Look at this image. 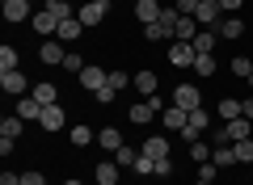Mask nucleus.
I'll use <instances>...</instances> for the list:
<instances>
[{
  "mask_svg": "<svg viewBox=\"0 0 253 185\" xmlns=\"http://www.w3.org/2000/svg\"><path fill=\"white\" fill-rule=\"evenodd\" d=\"M245 34V21L241 17H224L219 21V38H241Z\"/></svg>",
  "mask_w": 253,
  "mask_h": 185,
  "instance_id": "27",
  "label": "nucleus"
},
{
  "mask_svg": "<svg viewBox=\"0 0 253 185\" xmlns=\"http://www.w3.org/2000/svg\"><path fill=\"white\" fill-rule=\"evenodd\" d=\"M135 4H139V0H135Z\"/></svg>",
  "mask_w": 253,
  "mask_h": 185,
  "instance_id": "55",
  "label": "nucleus"
},
{
  "mask_svg": "<svg viewBox=\"0 0 253 185\" xmlns=\"http://www.w3.org/2000/svg\"><path fill=\"white\" fill-rule=\"evenodd\" d=\"M232 151H236V160H241V164H253V139H236Z\"/></svg>",
  "mask_w": 253,
  "mask_h": 185,
  "instance_id": "33",
  "label": "nucleus"
},
{
  "mask_svg": "<svg viewBox=\"0 0 253 185\" xmlns=\"http://www.w3.org/2000/svg\"><path fill=\"white\" fill-rule=\"evenodd\" d=\"M114 185H123V181H114Z\"/></svg>",
  "mask_w": 253,
  "mask_h": 185,
  "instance_id": "54",
  "label": "nucleus"
},
{
  "mask_svg": "<svg viewBox=\"0 0 253 185\" xmlns=\"http://www.w3.org/2000/svg\"><path fill=\"white\" fill-rule=\"evenodd\" d=\"M194 34H199V21L181 13V17H177V26H173V38H177V42H194Z\"/></svg>",
  "mask_w": 253,
  "mask_h": 185,
  "instance_id": "15",
  "label": "nucleus"
},
{
  "mask_svg": "<svg viewBox=\"0 0 253 185\" xmlns=\"http://www.w3.org/2000/svg\"><path fill=\"white\" fill-rule=\"evenodd\" d=\"M106 84H110V88H114V93H118V88H126V84H131V76L114 68V72H110V76H106Z\"/></svg>",
  "mask_w": 253,
  "mask_h": 185,
  "instance_id": "39",
  "label": "nucleus"
},
{
  "mask_svg": "<svg viewBox=\"0 0 253 185\" xmlns=\"http://www.w3.org/2000/svg\"><path fill=\"white\" fill-rule=\"evenodd\" d=\"M194 185H211V181H194Z\"/></svg>",
  "mask_w": 253,
  "mask_h": 185,
  "instance_id": "52",
  "label": "nucleus"
},
{
  "mask_svg": "<svg viewBox=\"0 0 253 185\" xmlns=\"http://www.w3.org/2000/svg\"><path fill=\"white\" fill-rule=\"evenodd\" d=\"M139 151H144L148 160H169V139H165V135H148Z\"/></svg>",
  "mask_w": 253,
  "mask_h": 185,
  "instance_id": "8",
  "label": "nucleus"
},
{
  "mask_svg": "<svg viewBox=\"0 0 253 185\" xmlns=\"http://www.w3.org/2000/svg\"><path fill=\"white\" fill-rule=\"evenodd\" d=\"M135 17L144 21V26H152V21H161V4H156V0H139V4H135Z\"/></svg>",
  "mask_w": 253,
  "mask_h": 185,
  "instance_id": "18",
  "label": "nucleus"
},
{
  "mask_svg": "<svg viewBox=\"0 0 253 185\" xmlns=\"http://www.w3.org/2000/svg\"><path fill=\"white\" fill-rule=\"evenodd\" d=\"M194 9H199V0H177V13H186V17H194Z\"/></svg>",
  "mask_w": 253,
  "mask_h": 185,
  "instance_id": "44",
  "label": "nucleus"
},
{
  "mask_svg": "<svg viewBox=\"0 0 253 185\" xmlns=\"http://www.w3.org/2000/svg\"><path fill=\"white\" fill-rule=\"evenodd\" d=\"M106 13H110V0H89L76 17H81V26H101V21H106Z\"/></svg>",
  "mask_w": 253,
  "mask_h": 185,
  "instance_id": "2",
  "label": "nucleus"
},
{
  "mask_svg": "<svg viewBox=\"0 0 253 185\" xmlns=\"http://www.w3.org/2000/svg\"><path fill=\"white\" fill-rule=\"evenodd\" d=\"M21 185H46L42 173H21Z\"/></svg>",
  "mask_w": 253,
  "mask_h": 185,
  "instance_id": "43",
  "label": "nucleus"
},
{
  "mask_svg": "<svg viewBox=\"0 0 253 185\" xmlns=\"http://www.w3.org/2000/svg\"><path fill=\"white\" fill-rule=\"evenodd\" d=\"M224 135H228V143H236V139H253V122L249 118H232V122H224Z\"/></svg>",
  "mask_w": 253,
  "mask_h": 185,
  "instance_id": "10",
  "label": "nucleus"
},
{
  "mask_svg": "<svg viewBox=\"0 0 253 185\" xmlns=\"http://www.w3.org/2000/svg\"><path fill=\"white\" fill-rule=\"evenodd\" d=\"M215 160H207V164H199V181H211V185H215Z\"/></svg>",
  "mask_w": 253,
  "mask_h": 185,
  "instance_id": "41",
  "label": "nucleus"
},
{
  "mask_svg": "<svg viewBox=\"0 0 253 185\" xmlns=\"http://www.w3.org/2000/svg\"><path fill=\"white\" fill-rule=\"evenodd\" d=\"M21 126H26V118H4V122H0V139H17Z\"/></svg>",
  "mask_w": 253,
  "mask_h": 185,
  "instance_id": "32",
  "label": "nucleus"
},
{
  "mask_svg": "<svg viewBox=\"0 0 253 185\" xmlns=\"http://www.w3.org/2000/svg\"><path fill=\"white\" fill-rule=\"evenodd\" d=\"M38 126H42V131H59V126H68V114L59 110V101H55V106H42V118H38Z\"/></svg>",
  "mask_w": 253,
  "mask_h": 185,
  "instance_id": "6",
  "label": "nucleus"
},
{
  "mask_svg": "<svg viewBox=\"0 0 253 185\" xmlns=\"http://www.w3.org/2000/svg\"><path fill=\"white\" fill-rule=\"evenodd\" d=\"M241 114H245V101H236V97L219 101V118H224V122H232V118H241Z\"/></svg>",
  "mask_w": 253,
  "mask_h": 185,
  "instance_id": "22",
  "label": "nucleus"
},
{
  "mask_svg": "<svg viewBox=\"0 0 253 185\" xmlns=\"http://www.w3.org/2000/svg\"><path fill=\"white\" fill-rule=\"evenodd\" d=\"M199 4H219V0H199Z\"/></svg>",
  "mask_w": 253,
  "mask_h": 185,
  "instance_id": "49",
  "label": "nucleus"
},
{
  "mask_svg": "<svg viewBox=\"0 0 253 185\" xmlns=\"http://www.w3.org/2000/svg\"><path fill=\"white\" fill-rule=\"evenodd\" d=\"M135 160H139V151H135V148H126V143L114 151V164H135Z\"/></svg>",
  "mask_w": 253,
  "mask_h": 185,
  "instance_id": "38",
  "label": "nucleus"
},
{
  "mask_svg": "<svg viewBox=\"0 0 253 185\" xmlns=\"http://www.w3.org/2000/svg\"><path fill=\"white\" fill-rule=\"evenodd\" d=\"M17 63H21V55H17V46H0V72H17Z\"/></svg>",
  "mask_w": 253,
  "mask_h": 185,
  "instance_id": "24",
  "label": "nucleus"
},
{
  "mask_svg": "<svg viewBox=\"0 0 253 185\" xmlns=\"http://www.w3.org/2000/svg\"><path fill=\"white\" fill-rule=\"evenodd\" d=\"M186 122H190V114H186L181 106H169V110L161 114V126H165V131H177V135H181V126H186Z\"/></svg>",
  "mask_w": 253,
  "mask_h": 185,
  "instance_id": "14",
  "label": "nucleus"
},
{
  "mask_svg": "<svg viewBox=\"0 0 253 185\" xmlns=\"http://www.w3.org/2000/svg\"><path fill=\"white\" fill-rule=\"evenodd\" d=\"M0 88H4V93H13V97H26L30 80L21 76V72H0Z\"/></svg>",
  "mask_w": 253,
  "mask_h": 185,
  "instance_id": "9",
  "label": "nucleus"
},
{
  "mask_svg": "<svg viewBox=\"0 0 253 185\" xmlns=\"http://www.w3.org/2000/svg\"><path fill=\"white\" fill-rule=\"evenodd\" d=\"M245 118L253 122V97H245Z\"/></svg>",
  "mask_w": 253,
  "mask_h": 185,
  "instance_id": "48",
  "label": "nucleus"
},
{
  "mask_svg": "<svg viewBox=\"0 0 253 185\" xmlns=\"http://www.w3.org/2000/svg\"><path fill=\"white\" fill-rule=\"evenodd\" d=\"M17 118H26V122H38V118H42V101H34L26 93V97L17 101Z\"/></svg>",
  "mask_w": 253,
  "mask_h": 185,
  "instance_id": "17",
  "label": "nucleus"
},
{
  "mask_svg": "<svg viewBox=\"0 0 253 185\" xmlns=\"http://www.w3.org/2000/svg\"><path fill=\"white\" fill-rule=\"evenodd\" d=\"M118 168H123V164L101 160V164H97V185H114V181H118Z\"/></svg>",
  "mask_w": 253,
  "mask_h": 185,
  "instance_id": "23",
  "label": "nucleus"
},
{
  "mask_svg": "<svg viewBox=\"0 0 253 185\" xmlns=\"http://www.w3.org/2000/svg\"><path fill=\"white\" fill-rule=\"evenodd\" d=\"M194 59H199L194 42H173L169 46V63H173V68H194Z\"/></svg>",
  "mask_w": 253,
  "mask_h": 185,
  "instance_id": "3",
  "label": "nucleus"
},
{
  "mask_svg": "<svg viewBox=\"0 0 253 185\" xmlns=\"http://www.w3.org/2000/svg\"><path fill=\"white\" fill-rule=\"evenodd\" d=\"M0 185H21V177L17 173H4V177H0Z\"/></svg>",
  "mask_w": 253,
  "mask_h": 185,
  "instance_id": "47",
  "label": "nucleus"
},
{
  "mask_svg": "<svg viewBox=\"0 0 253 185\" xmlns=\"http://www.w3.org/2000/svg\"><path fill=\"white\" fill-rule=\"evenodd\" d=\"M194 72H199L203 80H211L215 76V59H211V55H199V59H194Z\"/></svg>",
  "mask_w": 253,
  "mask_h": 185,
  "instance_id": "34",
  "label": "nucleus"
},
{
  "mask_svg": "<svg viewBox=\"0 0 253 185\" xmlns=\"http://www.w3.org/2000/svg\"><path fill=\"white\" fill-rule=\"evenodd\" d=\"M131 168H135L139 177H148V173H156V160H148L144 151H139V160H135V164H131Z\"/></svg>",
  "mask_w": 253,
  "mask_h": 185,
  "instance_id": "40",
  "label": "nucleus"
},
{
  "mask_svg": "<svg viewBox=\"0 0 253 185\" xmlns=\"http://www.w3.org/2000/svg\"><path fill=\"white\" fill-rule=\"evenodd\" d=\"M93 97H97V101H101V106H110V101H114V88H110V84H101V88H97V93H93Z\"/></svg>",
  "mask_w": 253,
  "mask_h": 185,
  "instance_id": "42",
  "label": "nucleus"
},
{
  "mask_svg": "<svg viewBox=\"0 0 253 185\" xmlns=\"http://www.w3.org/2000/svg\"><path fill=\"white\" fill-rule=\"evenodd\" d=\"M241 4H245V0H219V9H224V13H236Z\"/></svg>",
  "mask_w": 253,
  "mask_h": 185,
  "instance_id": "46",
  "label": "nucleus"
},
{
  "mask_svg": "<svg viewBox=\"0 0 253 185\" xmlns=\"http://www.w3.org/2000/svg\"><path fill=\"white\" fill-rule=\"evenodd\" d=\"M30 4H46V0H30Z\"/></svg>",
  "mask_w": 253,
  "mask_h": 185,
  "instance_id": "50",
  "label": "nucleus"
},
{
  "mask_svg": "<svg viewBox=\"0 0 253 185\" xmlns=\"http://www.w3.org/2000/svg\"><path fill=\"white\" fill-rule=\"evenodd\" d=\"M38 59H42L46 68H55V63L63 68V59H68V51H63V42H59V38H42V46H38Z\"/></svg>",
  "mask_w": 253,
  "mask_h": 185,
  "instance_id": "1",
  "label": "nucleus"
},
{
  "mask_svg": "<svg viewBox=\"0 0 253 185\" xmlns=\"http://www.w3.org/2000/svg\"><path fill=\"white\" fill-rule=\"evenodd\" d=\"M194 51H199V55L215 51V30H199V34H194Z\"/></svg>",
  "mask_w": 253,
  "mask_h": 185,
  "instance_id": "25",
  "label": "nucleus"
},
{
  "mask_svg": "<svg viewBox=\"0 0 253 185\" xmlns=\"http://www.w3.org/2000/svg\"><path fill=\"white\" fill-rule=\"evenodd\" d=\"M42 9H46V13H55V17H59V21H68V17H76V13H72V4H68V0H46Z\"/></svg>",
  "mask_w": 253,
  "mask_h": 185,
  "instance_id": "31",
  "label": "nucleus"
},
{
  "mask_svg": "<svg viewBox=\"0 0 253 185\" xmlns=\"http://www.w3.org/2000/svg\"><path fill=\"white\" fill-rule=\"evenodd\" d=\"M81 17H68V21H59V34H55V38H59V42H76V38H81Z\"/></svg>",
  "mask_w": 253,
  "mask_h": 185,
  "instance_id": "19",
  "label": "nucleus"
},
{
  "mask_svg": "<svg viewBox=\"0 0 253 185\" xmlns=\"http://www.w3.org/2000/svg\"><path fill=\"white\" fill-rule=\"evenodd\" d=\"M144 38L148 42H165V38H173V30L161 26V21H152V26H144Z\"/></svg>",
  "mask_w": 253,
  "mask_h": 185,
  "instance_id": "30",
  "label": "nucleus"
},
{
  "mask_svg": "<svg viewBox=\"0 0 253 185\" xmlns=\"http://www.w3.org/2000/svg\"><path fill=\"white\" fill-rule=\"evenodd\" d=\"M97 143H101L106 151H118V148H123V135H118V126H101V131H97Z\"/></svg>",
  "mask_w": 253,
  "mask_h": 185,
  "instance_id": "20",
  "label": "nucleus"
},
{
  "mask_svg": "<svg viewBox=\"0 0 253 185\" xmlns=\"http://www.w3.org/2000/svg\"><path fill=\"white\" fill-rule=\"evenodd\" d=\"M63 185H81V181H63Z\"/></svg>",
  "mask_w": 253,
  "mask_h": 185,
  "instance_id": "51",
  "label": "nucleus"
},
{
  "mask_svg": "<svg viewBox=\"0 0 253 185\" xmlns=\"http://www.w3.org/2000/svg\"><path fill=\"white\" fill-rule=\"evenodd\" d=\"M219 4H199V9H194V21H199L203 30H211V26H219Z\"/></svg>",
  "mask_w": 253,
  "mask_h": 185,
  "instance_id": "16",
  "label": "nucleus"
},
{
  "mask_svg": "<svg viewBox=\"0 0 253 185\" xmlns=\"http://www.w3.org/2000/svg\"><path fill=\"white\" fill-rule=\"evenodd\" d=\"M190 160H199V164H207V160H211V148H207V143H190Z\"/></svg>",
  "mask_w": 253,
  "mask_h": 185,
  "instance_id": "37",
  "label": "nucleus"
},
{
  "mask_svg": "<svg viewBox=\"0 0 253 185\" xmlns=\"http://www.w3.org/2000/svg\"><path fill=\"white\" fill-rule=\"evenodd\" d=\"M173 106H181L186 114L203 110V106H199V88H194V84H177V88H173Z\"/></svg>",
  "mask_w": 253,
  "mask_h": 185,
  "instance_id": "4",
  "label": "nucleus"
},
{
  "mask_svg": "<svg viewBox=\"0 0 253 185\" xmlns=\"http://www.w3.org/2000/svg\"><path fill=\"white\" fill-rule=\"evenodd\" d=\"M232 76L249 80V76H253V59H245V55H236V59H232Z\"/></svg>",
  "mask_w": 253,
  "mask_h": 185,
  "instance_id": "35",
  "label": "nucleus"
},
{
  "mask_svg": "<svg viewBox=\"0 0 253 185\" xmlns=\"http://www.w3.org/2000/svg\"><path fill=\"white\" fill-rule=\"evenodd\" d=\"M211 160H215L219 168H224V164H236V151H232V143H219V148H211Z\"/></svg>",
  "mask_w": 253,
  "mask_h": 185,
  "instance_id": "28",
  "label": "nucleus"
},
{
  "mask_svg": "<svg viewBox=\"0 0 253 185\" xmlns=\"http://www.w3.org/2000/svg\"><path fill=\"white\" fill-rule=\"evenodd\" d=\"M89 143H97V131H89V126H72V148H89Z\"/></svg>",
  "mask_w": 253,
  "mask_h": 185,
  "instance_id": "29",
  "label": "nucleus"
},
{
  "mask_svg": "<svg viewBox=\"0 0 253 185\" xmlns=\"http://www.w3.org/2000/svg\"><path fill=\"white\" fill-rule=\"evenodd\" d=\"M203 131H211V122H207V114H203V110H194V114H190V122L181 126V139H186V143H199Z\"/></svg>",
  "mask_w": 253,
  "mask_h": 185,
  "instance_id": "5",
  "label": "nucleus"
},
{
  "mask_svg": "<svg viewBox=\"0 0 253 185\" xmlns=\"http://www.w3.org/2000/svg\"><path fill=\"white\" fill-rule=\"evenodd\" d=\"M106 76H110L106 68H97V63H89V68H84V72H81L76 80H81V88H89V93H97V88L106 84Z\"/></svg>",
  "mask_w": 253,
  "mask_h": 185,
  "instance_id": "7",
  "label": "nucleus"
},
{
  "mask_svg": "<svg viewBox=\"0 0 253 185\" xmlns=\"http://www.w3.org/2000/svg\"><path fill=\"white\" fill-rule=\"evenodd\" d=\"M126 118H131V122H135V126H148V122H152V118H161V110H156L152 106V101H139V106H131V114H126Z\"/></svg>",
  "mask_w": 253,
  "mask_h": 185,
  "instance_id": "13",
  "label": "nucleus"
},
{
  "mask_svg": "<svg viewBox=\"0 0 253 185\" xmlns=\"http://www.w3.org/2000/svg\"><path fill=\"white\" fill-rule=\"evenodd\" d=\"M63 68L72 72V76H81V72L89 68V63H84V59H81V55H76V51H68V59H63Z\"/></svg>",
  "mask_w": 253,
  "mask_h": 185,
  "instance_id": "36",
  "label": "nucleus"
},
{
  "mask_svg": "<svg viewBox=\"0 0 253 185\" xmlns=\"http://www.w3.org/2000/svg\"><path fill=\"white\" fill-rule=\"evenodd\" d=\"M156 84H161V80H156V72H148V68L135 76V88L144 93V97H152V93H156Z\"/></svg>",
  "mask_w": 253,
  "mask_h": 185,
  "instance_id": "26",
  "label": "nucleus"
},
{
  "mask_svg": "<svg viewBox=\"0 0 253 185\" xmlns=\"http://www.w3.org/2000/svg\"><path fill=\"white\" fill-rule=\"evenodd\" d=\"M249 88H253V76H249Z\"/></svg>",
  "mask_w": 253,
  "mask_h": 185,
  "instance_id": "53",
  "label": "nucleus"
},
{
  "mask_svg": "<svg viewBox=\"0 0 253 185\" xmlns=\"http://www.w3.org/2000/svg\"><path fill=\"white\" fill-rule=\"evenodd\" d=\"M30 26H34V30H38V34H42V38L59 34V17H55V13H46V9H38V13H34V21H30Z\"/></svg>",
  "mask_w": 253,
  "mask_h": 185,
  "instance_id": "12",
  "label": "nucleus"
},
{
  "mask_svg": "<svg viewBox=\"0 0 253 185\" xmlns=\"http://www.w3.org/2000/svg\"><path fill=\"white\" fill-rule=\"evenodd\" d=\"M4 17L9 21H34V4L30 0H4Z\"/></svg>",
  "mask_w": 253,
  "mask_h": 185,
  "instance_id": "11",
  "label": "nucleus"
},
{
  "mask_svg": "<svg viewBox=\"0 0 253 185\" xmlns=\"http://www.w3.org/2000/svg\"><path fill=\"white\" fill-rule=\"evenodd\" d=\"M30 97H34V101H42V106H55V97H59V88H55V84H46V80H42V84H34V88H30Z\"/></svg>",
  "mask_w": 253,
  "mask_h": 185,
  "instance_id": "21",
  "label": "nucleus"
},
{
  "mask_svg": "<svg viewBox=\"0 0 253 185\" xmlns=\"http://www.w3.org/2000/svg\"><path fill=\"white\" fill-rule=\"evenodd\" d=\"M156 177H173V160H156Z\"/></svg>",
  "mask_w": 253,
  "mask_h": 185,
  "instance_id": "45",
  "label": "nucleus"
}]
</instances>
